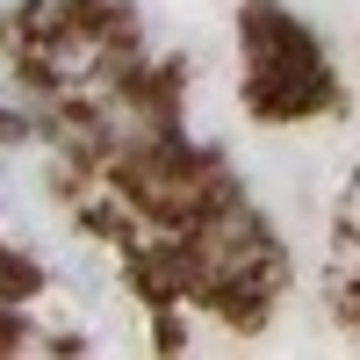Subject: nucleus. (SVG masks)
<instances>
[{
    "label": "nucleus",
    "instance_id": "f257e3e1",
    "mask_svg": "<svg viewBox=\"0 0 360 360\" xmlns=\"http://www.w3.org/2000/svg\"><path fill=\"white\" fill-rule=\"evenodd\" d=\"M15 15H29V0H0V22H15Z\"/></svg>",
    "mask_w": 360,
    "mask_h": 360
}]
</instances>
